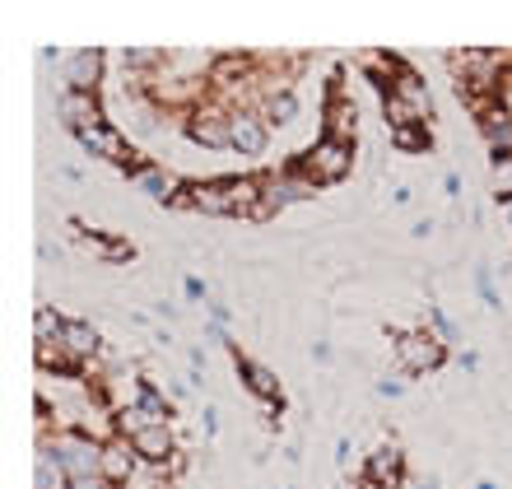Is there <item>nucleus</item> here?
Instances as JSON below:
<instances>
[{"mask_svg":"<svg viewBox=\"0 0 512 489\" xmlns=\"http://www.w3.org/2000/svg\"><path fill=\"white\" fill-rule=\"evenodd\" d=\"M298 117V103H294V94H289V89H284V94H275V89H270L266 94V122H275V126H289Z\"/></svg>","mask_w":512,"mask_h":489,"instance_id":"4be33fe9","label":"nucleus"},{"mask_svg":"<svg viewBox=\"0 0 512 489\" xmlns=\"http://www.w3.org/2000/svg\"><path fill=\"white\" fill-rule=\"evenodd\" d=\"M103 80V52L98 47H84L66 61V84L70 89H84V94H94V84Z\"/></svg>","mask_w":512,"mask_h":489,"instance_id":"6e6552de","label":"nucleus"},{"mask_svg":"<svg viewBox=\"0 0 512 489\" xmlns=\"http://www.w3.org/2000/svg\"><path fill=\"white\" fill-rule=\"evenodd\" d=\"M131 448L140 452V462H154V466H163L168 457H177L173 452V429H168V424H149V429H140V434L131 438Z\"/></svg>","mask_w":512,"mask_h":489,"instance_id":"1a4fd4ad","label":"nucleus"},{"mask_svg":"<svg viewBox=\"0 0 512 489\" xmlns=\"http://www.w3.org/2000/svg\"><path fill=\"white\" fill-rule=\"evenodd\" d=\"M489 187H494V196L499 201L512 205V154H503V159H494V173H489Z\"/></svg>","mask_w":512,"mask_h":489,"instance_id":"b1692460","label":"nucleus"},{"mask_svg":"<svg viewBox=\"0 0 512 489\" xmlns=\"http://www.w3.org/2000/svg\"><path fill=\"white\" fill-rule=\"evenodd\" d=\"M350 163H354V150L345 140L322 136L308 150V159H303V173H308L312 182H340V177H350Z\"/></svg>","mask_w":512,"mask_h":489,"instance_id":"7ed1b4c3","label":"nucleus"},{"mask_svg":"<svg viewBox=\"0 0 512 489\" xmlns=\"http://www.w3.org/2000/svg\"><path fill=\"white\" fill-rule=\"evenodd\" d=\"M56 117H61L75 136H84V131L103 126V108H98V98L84 94V89H66V94L56 98Z\"/></svg>","mask_w":512,"mask_h":489,"instance_id":"20e7f679","label":"nucleus"},{"mask_svg":"<svg viewBox=\"0 0 512 489\" xmlns=\"http://www.w3.org/2000/svg\"><path fill=\"white\" fill-rule=\"evenodd\" d=\"M391 140H396L401 150H424V145H429L424 126H396V131H391Z\"/></svg>","mask_w":512,"mask_h":489,"instance_id":"393cba45","label":"nucleus"},{"mask_svg":"<svg viewBox=\"0 0 512 489\" xmlns=\"http://www.w3.org/2000/svg\"><path fill=\"white\" fill-rule=\"evenodd\" d=\"M61 350L70 354V364H84V359H94L103 345H98V331L89 322H66V331H61Z\"/></svg>","mask_w":512,"mask_h":489,"instance_id":"f8f14e48","label":"nucleus"},{"mask_svg":"<svg viewBox=\"0 0 512 489\" xmlns=\"http://www.w3.org/2000/svg\"><path fill=\"white\" fill-rule=\"evenodd\" d=\"M33 489H70L66 466L56 462V452L47 443H38V457H33Z\"/></svg>","mask_w":512,"mask_h":489,"instance_id":"4468645a","label":"nucleus"},{"mask_svg":"<svg viewBox=\"0 0 512 489\" xmlns=\"http://www.w3.org/2000/svg\"><path fill=\"white\" fill-rule=\"evenodd\" d=\"M61 331H66V322L56 317V308L38 303V313H33V340H38V345H56V340H61Z\"/></svg>","mask_w":512,"mask_h":489,"instance_id":"6ab92c4d","label":"nucleus"},{"mask_svg":"<svg viewBox=\"0 0 512 489\" xmlns=\"http://www.w3.org/2000/svg\"><path fill=\"white\" fill-rule=\"evenodd\" d=\"M38 443H47V438H38ZM47 448L56 452V462L66 466L70 485L75 480H98L103 476V443L89 434H56Z\"/></svg>","mask_w":512,"mask_h":489,"instance_id":"f257e3e1","label":"nucleus"},{"mask_svg":"<svg viewBox=\"0 0 512 489\" xmlns=\"http://www.w3.org/2000/svg\"><path fill=\"white\" fill-rule=\"evenodd\" d=\"M135 471H140V452L131 448V438H108L103 443V480L112 489H126Z\"/></svg>","mask_w":512,"mask_h":489,"instance_id":"423d86ee","label":"nucleus"},{"mask_svg":"<svg viewBox=\"0 0 512 489\" xmlns=\"http://www.w3.org/2000/svg\"><path fill=\"white\" fill-rule=\"evenodd\" d=\"M135 406L149 415V424H168V401H163L154 387H140V392H135Z\"/></svg>","mask_w":512,"mask_h":489,"instance_id":"5701e85b","label":"nucleus"},{"mask_svg":"<svg viewBox=\"0 0 512 489\" xmlns=\"http://www.w3.org/2000/svg\"><path fill=\"white\" fill-rule=\"evenodd\" d=\"M80 145L94 154V159H108V163H122V159H126V136H122V131H117L112 122L94 126V131H84Z\"/></svg>","mask_w":512,"mask_h":489,"instance_id":"9d476101","label":"nucleus"},{"mask_svg":"<svg viewBox=\"0 0 512 489\" xmlns=\"http://www.w3.org/2000/svg\"><path fill=\"white\" fill-rule=\"evenodd\" d=\"M243 70H247V61H238V56H224L215 66V84H229V80H243Z\"/></svg>","mask_w":512,"mask_h":489,"instance_id":"a878e982","label":"nucleus"},{"mask_svg":"<svg viewBox=\"0 0 512 489\" xmlns=\"http://www.w3.org/2000/svg\"><path fill=\"white\" fill-rule=\"evenodd\" d=\"M233 150L238 154L266 150V117H256V112H233Z\"/></svg>","mask_w":512,"mask_h":489,"instance_id":"9b49d317","label":"nucleus"},{"mask_svg":"<svg viewBox=\"0 0 512 489\" xmlns=\"http://www.w3.org/2000/svg\"><path fill=\"white\" fill-rule=\"evenodd\" d=\"M135 182H140L149 196H159V201H173V191H177V177L163 173V168H135Z\"/></svg>","mask_w":512,"mask_h":489,"instance_id":"aec40b11","label":"nucleus"},{"mask_svg":"<svg viewBox=\"0 0 512 489\" xmlns=\"http://www.w3.org/2000/svg\"><path fill=\"white\" fill-rule=\"evenodd\" d=\"M326 136H331V140H345V145H350V136H354V103L336 98V103L326 108Z\"/></svg>","mask_w":512,"mask_h":489,"instance_id":"f3484780","label":"nucleus"},{"mask_svg":"<svg viewBox=\"0 0 512 489\" xmlns=\"http://www.w3.org/2000/svg\"><path fill=\"white\" fill-rule=\"evenodd\" d=\"M368 480H378V485H396V480H401V452L396 448L373 452V462H368Z\"/></svg>","mask_w":512,"mask_h":489,"instance_id":"a211bd4d","label":"nucleus"},{"mask_svg":"<svg viewBox=\"0 0 512 489\" xmlns=\"http://www.w3.org/2000/svg\"><path fill=\"white\" fill-rule=\"evenodd\" d=\"M485 140L489 150H494V159H503V154H512V112H489L485 117Z\"/></svg>","mask_w":512,"mask_h":489,"instance_id":"dca6fc26","label":"nucleus"},{"mask_svg":"<svg viewBox=\"0 0 512 489\" xmlns=\"http://www.w3.org/2000/svg\"><path fill=\"white\" fill-rule=\"evenodd\" d=\"M191 136L201 145H233V117L224 112H196L191 117Z\"/></svg>","mask_w":512,"mask_h":489,"instance_id":"ddd939ff","label":"nucleus"},{"mask_svg":"<svg viewBox=\"0 0 512 489\" xmlns=\"http://www.w3.org/2000/svg\"><path fill=\"white\" fill-rule=\"evenodd\" d=\"M243 368V378H247V387H252L256 396H266V401H275V396H280V378H275V373H270V368H261V364H238Z\"/></svg>","mask_w":512,"mask_h":489,"instance_id":"412c9836","label":"nucleus"},{"mask_svg":"<svg viewBox=\"0 0 512 489\" xmlns=\"http://www.w3.org/2000/svg\"><path fill=\"white\" fill-rule=\"evenodd\" d=\"M396 350H401V364L415 368V373H424V368H438V364H443V345H438L429 331H415V336H405Z\"/></svg>","mask_w":512,"mask_h":489,"instance_id":"0eeeda50","label":"nucleus"},{"mask_svg":"<svg viewBox=\"0 0 512 489\" xmlns=\"http://www.w3.org/2000/svg\"><path fill=\"white\" fill-rule=\"evenodd\" d=\"M429 112H433V98H429V89H424L415 75H401V80L391 84V94H387L391 131H396V126H419Z\"/></svg>","mask_w":512,"mask_h":489,"instance_id":"f03ea898","label":"nucleus"},{"mask_svg":"<svg viewBox=\"0 0 512 489\" xmlns=\"http://www.w3.org/2000/svg\"><path fill=\"white\" fill-rule=\"evenodd\" d=\"M508 215H512V205H508Z\"/></svg>","mask_w":512,"mask_h":489,"instance_id":"bb28decb","label":"nucleus"},{"mask_svg":"<svg viewBox=\"0 0 512 489\" xmlns=\"http://www.w3.org/2000/svg\"><path fill=\"white\" fill-rule=\"evenodd\" d=\"M182 196H187V205L201 210V215H243V205H238L229 182H196V187H187Z\"/></svg>","mask_w":512,"mask_h":489,"instance_id":"39448f33","label":"nucleus"},{"mask_svg":"<svg viewBox=\"0 0 512 489\" xmlns=\"http://www.w3.org/2000/svg\"><path fill=\"white\" fill-rule=\"evenodd\" d=\"M312 187H317V182H312L308 173H275L266 182V196H275L280 205H289V201H308Z\"/></svg>","mask_w":512,"mask_h":489,"instance_id":"2eb2a0df","label":"nucleus"}]
</instances>
